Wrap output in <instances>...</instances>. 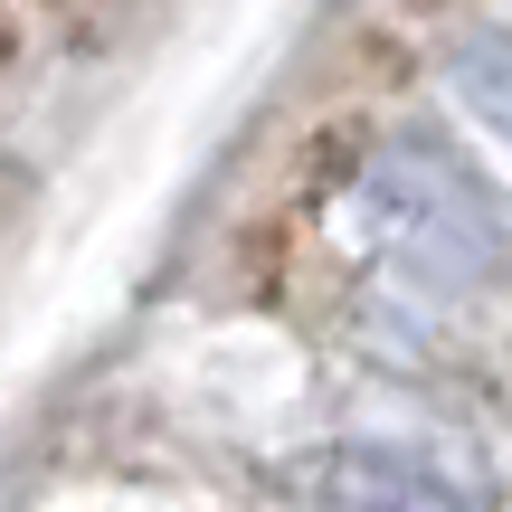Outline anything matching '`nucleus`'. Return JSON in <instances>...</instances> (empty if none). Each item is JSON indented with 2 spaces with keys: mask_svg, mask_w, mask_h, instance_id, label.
Here are the masks:
<instances>
[{
  "mask_svg": "<svg viewBox=\"0 0 512 512\" xmlns=\"http://www.w3.org/2000/svg\"><path fill=\"white\" fill-rule=\"evenodd\" d=\"M323 503L332 512H465L437 475L389 465V456H342V465H332V484H323Z\"/></svg>",
  "mask_w": 512,
  "mask_h": 512,
  "instance_id": "obj_1",
  "label": "nucleus"
}]
</instances>
